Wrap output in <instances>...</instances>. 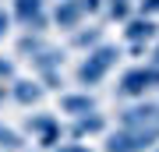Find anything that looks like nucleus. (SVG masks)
Here are the masks:
<instances>
[{"mask_svg":"<svg viewBox=\"0 0 159 152\" xmlns=\"http://www.w3.org/2000/svg\"><path fill=\"white\" fill-rule=\"evenodd\" d=\"M117 60H120V50H117V46L96 43V46L89 50V57L78 64V81H81V85H99Z\"/></svg>","mask_w":159,"mask_h":152,"instance_id":"obj_1","label":"nucleus"},{"mask_svg":"<svg viewBox=\"0 0 159 152\" xmlns=\"http://www.w3.org/2000/svg\"><path fill=\"white\" fill-rule=\"evenodd\" d=\"M159 141V124L145 127H120L106 138V152H148Z\"/></svg>","mask_w":159,"mask_h":152,"instance_id":"obj_2","label":"nucleus"},{"mask_svg":"<svg viewBox=\"0 0 159 152\" xmlns=\"http://www.w3.org/2000/svg\"><path fill=\"white\" fill-rule=\"evenodd\" d=\"M148 89H159V67L148 64V67H131L120 74L117 96H145Z\"/></svg>","mask_w":159,"mask_h":152,"instance_id":"obj_3","label":"nucleus"},{"mask_svg":"<svg viewBox=\"0 0 159 152\" xmlns=\"http://www.w3.org/2000/svg\"><path fill=\"white\" fill-rule=\"evenodd\" d=\"M14 18L21 21L29 32H46V0H14Z\"/></svg>","mask_w":159,"mask_h":152,"instance_id":"obj_4","label":"nucleus"},{"mask_svg":"<svg viewBox=\"0 0 159 152\" xmlns=\"http://www.w3.org/2000/svg\"><path fill=\"white\" fill-rule=\"evenodd\" d=\"M25 127H29L32 135L39 138V145H43V149L60 145V138H64L60 120H57V117H50V113H35V117H29V124H25Z\"/></svg>","mask_w":159,"mask_h":152,"instance_id":"obj_5","label":"nucleus"},{"mask_svg":"<svg viewBox=\"0 0 159 152\" xmlns=\"http://www.w3.org/2000/svg\"><path fill=\"white\" fill-rule=\"evenodd\" d=\"M120 127H145V124H159V103H134V106L120 110Z\"/></svg>","mask_w":159,"mask_h":152,"instance_id":"obj_6","label":"nucleus"},{"mask_svg":"<svg viewBox=\"0 0 159 152\" xmlns=\"http://www.w3.org/2000/svg\"><path fill=\"white\" fill-rule=\"evenodd\" d=\"M156 32H159V25L152 21V14L124 18V39H127V43H152Z\"/></svg>","mask_w":159,"mask_h":152,"instance_id":"obj_7","label":"nucleus"},{"mask_svg":"<svg viewBox=\"0 0 159 152\" xmlns=\"http://www.w3.org/2000/svg\"><path fill=\"white\" fill-rule=\"evenodd\" d=\"M81 18H85V11H81L78 0H60V4L53 7V25L64 28V32H74Z\"/></svg>","mask_w":159,"mask_h":152,"instance_id":"obj_8","label":"nucleus"},{"mask_svg":"<svg viewBox=\"0 0 159 152\" xmlns=\"http://www.w3.org/2000/svg\"><path fill=\"white\" fill-rule=\"evenodd\" d=\"M29 60L35 64V71L43 74H60V64H64V50H57V46H43V50H35Z\"/></svg>","mask_w":159,"mask_h":152,"instance_id":"obj_9","label":"nucleus"},{"mask_svg":"<svg viewBox=\"0 0 159 152\" xmlns=\"http://www.w3.org/2000/svg\"><path fill=\"white\" fill-rule=\"evenodd\" d=\"M43 85L39 81H32V78H11V99L14 103H21V106H32V103H39L43 99Z\"/></svg>","mask_w":159,"mask_h":152,"instance_id":"obj_10","label":"nucleus"},{"mask_svg":"<svg viewBox=\"0 0 159 152\" xmlns=\"http://www.w3.org/2000/svg\"><path fill=\"white\" fill-rule=\"evenodd\" d=\"M60 110L71 113V117H81V113L96 110V99H92L89 92H67V96H60Z\"/></svg>","mask_w":159,"mask_h":152,"instance_id":"obj_11","label":"nucleus"},{"mask_svg":"<svg viewBox=\"0 0 159 152\" xmlns=\"http://www.w3.org/2000/svg\"><path fill=\"white\" fill-rule=\"evenodd\" d=\"M99 131H106V117L102 113H81V117H74V127H71V135L74 138H85V135H99Z\"/></svg>","mask_w":159,"mask_h":152,"instance_id":"obj_12","label":"nucleus"},{"mask_svg":"<svg viewBox=\"0 0 159 152\" xmlns=\"http://www.w3.org/2000/svg\"><path fill=\"white\" fill-rule=\"evenodd\" d=\"M0 149H7V152H21V149H25V138L18 135L14 127H4V124H0Z\"/></svg>","mask_w":159,"mask_h":152,"instance_id":"obj_13","label":"nucleus"},{"mask_svg":"<svg viewBox=\"0 0 159 152\" xmlns=\"http://www.w3.org/2000/svg\"><path fill=\"white\" fill-rule=\"evenodd\" d=\"M102 39V28H85V32H74V46H81V50H89V46H96Z\"/></svg>","mask_w":159,"mask_h":152,"instance_id":"obj_14","label":"nucleus"},{"mask_svg":"<svg viewBox=\"0 0 159 152\" xmlns=\"http://www.w3.org/2000/svg\"><path fill=\"white\" fill-rule=\"evenodd\" d=\"M106 4L110 18H117V21H124V18H131V0H102Z\"/></svg>","mask_w":159,"mask_h":152,"instance_id":"obj_15","label":"nucleus"},{"mask_svg":"<svg viewBox=\"0 0 159 152\" xmlns=\"http://www.w3.org/2000/svg\"><path fill=\"white\" fill-rule=\"evenodd\" d=\"M43 46H46V43L39 39V32H29V35H21V39H18V50H21L25 57H32L35 50H43Z\"/></svg>","mask_w":159,"mask_h":152,"instance_id":"obj_16","label":"nucleus"},{"mask_svg":"<svg viewBox=\"0 0 159 152\" xmlns=\"http://www.w3.org/2000/svg\"><path fill=\"white\" fill-rule=\"evenodd\" d=\"M11 78H14V64L7 57H0V81H11Z\"/></svg>","mask_w":159,"mask_h":152,"instance_id":"obj_17","label":"nucleus"},{"mask_svg":"<svg viewBox=\"0 0 159 152\" xmlns=\"http://www.w3.org/2000/svg\"><path fill=\"white\" fill-rule=\"evenodd\" d=\"M78 4H81L85 14H99V11H102V0H78Z\"/></svg>","mask_w":159,"mask_h":152,"instance_id":"obj_18","label":"nucleus"},{"mask_svg":"<svg viewBox=\"0 0 159 152\" xmlns=\"http://www.w3.org/2000/svg\"><path fill=\"white\" fill-rule=\"evenodd\" d=\"M7 28H11V14H7L4 7H0V39L7 35Z\"/></svg>","mask_w":159,"mask_h":152,"instance_id":"obj_19","label":"nucleus"},{"mask_svg":"<svg viewBox=\"0 0 159 152\" xmlns=\"http://www.w3.org/2000/svg\"><path fill=\"white\" fill-rule=\"evenodd\" d=\"M53 152H89L85 145H78V141H74V145H53Z\"/></svg>","mask_w":159,"mask_h":152,"instance_id":"obj_20","label":"nucleus"},{"mask_svg":"<svg viewBox=\"0 0 159 152\" xmlns=\"http://www.w3.org/2000/svg\"><path fill=\"white\" fill-rule=\"evenodd\" d=\"M152 64H156V67H159V46H156V50H152Z\"/></svg>","mask_w":159,"mask_h":152,"instance_id":"obj_21","label":"nucleus"},{"mask_svg":"<svg viewBox=\"0 0 159 152\" xmlns=\"http://www.w3.org/2000/svg\"><path fill=\"white\" fill-rule=\"evenodd\" d=\"M4 96H7V89H4V81H0V103H4Z\"/></svg>","mask_w":159,"mask_h":152,"instance_id":"obj_22","label":"nucleus"},{"mask_svg":"<svg viewBox=\"0 0 159 152\" xmlns=\"http://www.w3.org/2000/svg\"><path fill=\"white\" fill-rule=\"evenodd\" d=\"M148 152H159V141H156V145H152V149H148Z\"/></svg>","mask_w":159,"mask_h":152,"instance_id":"obj_23","label":"nucleus"}]
</instances>
